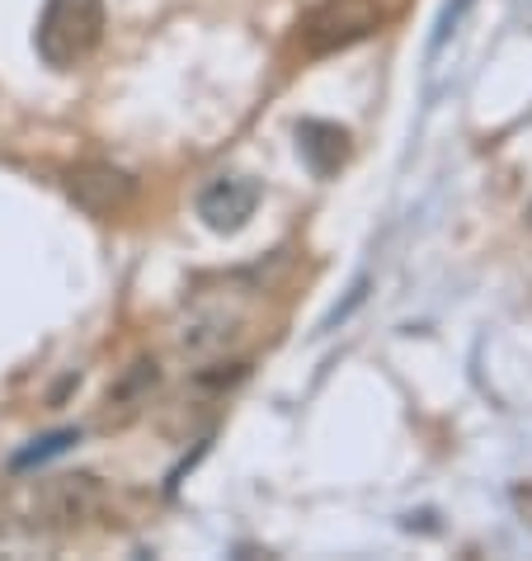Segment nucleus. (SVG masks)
Instances as JSON below:
<instances>
[{
    "label": "nucleus",
    "instance_id": "obj_1",
    "mask_svg": "<svg viewBox=\"0 0 532 561\" xmlns=\"http://www.w3.org/2000/svg\"><path fill=\"white\" fill-rule=\"evenodd\" d=\"M104 0H48L38 14L34 48L53 71H71L100 48L104 38Z\"/></svg>",
    "mask_w": 532,
    "mask_h": 561
},
{
    "label": "nucleus",
    "instance_id": "obj_2",
    "mask_svg": "<svg viewBox=\"0 0 532 561\" xmlns=\"http://www.w3.org/2000/svg\"><path fill=\"white\" fill-rule=\"evenodd\" d=\"M382 0H321L316 10H307L302 28V53L307 57H335L344 48H358L382 28Z\"/></svg>",
    "mask_w": 532,
    "mask_h": 561
},
{
    "label": "nucleus",
    "instance_id": "obj_3",
    "mask_svg": "<svg viewBox=\"0 0 532 561\" xmlns=\"http://www.w3.org/2000/svg\"><path fill=\"white\" fill-rule=\"evenodd\" d=\"M104 510V486L95 477L85 472H67V477H53L43 481L38 501H34V514L38 524L57 528V534H71V528H81L85 519H95Z\"/></svg>",
    "mask_w": 532,
    "mask_h": 561
},
{
    "label": "nucleus",
    "instance_id": "obj_4",
    "mask_svg": "<svg viewBox=\"0 0 532 561\" xmlns=\"http://www.w3.org/2000/svg\"><path fill=\"white\" fill-rule=\"evenodd\" d=\"M241 331H245V307L236 298H212L189 311V321L180 331V350L189 358H217L222 350H231V340Z\"/></svg>",
    "mask_w": 532,
    "mask_h": 561
},
{
    "label": "nucleus",
    "instance_id": "obj_5",
    "mask_svg": "<svg viewBox=\"0 0 532 561\" xmlns=\"http://www.w3.org/2000/svg\"><path fill=\"white\" fill-rule=\"evenodd\" d=\"M255 208H259V184L250 175H217L208 190L198 194V217L212 231H222V237L241 231L250 217H255Z\"/></svg>",
    "mask_w": 532,
    "mask_h": 561
},
{
    "label": "nucleus",
    "instance_id": "obj_6",
    "mask_svg": "<svg viewBox=\"0 0 532 561\" xmlns=\"http://www.w3.org/2000/svg\"><path fill=\"white\" fill-rule=\"evenodd\" d=\"M67 190H71V198L85 213L114 217V213H123L132 204L137 184L123 175V170H114V165H81V170H71V175H67Z\"/></svg>",
    "mask_w": 532,
    "mask_h": 561
},
{
    "label": "nucleus",
    "instance_id": "obj_7",
    "mask_svg": "<svg viewBox=\"0 0 532 561\" xmlns=\"http://www.w3.org/2000/svg\"><path fill=\"white\" fill-rule=\"evenodd\" d=\"M297 137H302V156L316 175H335L344 156H349V133L335 128V123H302Z\"/></svg>",
    "mask_w": 532,
    "mask_h": 561
}]
</instances>
